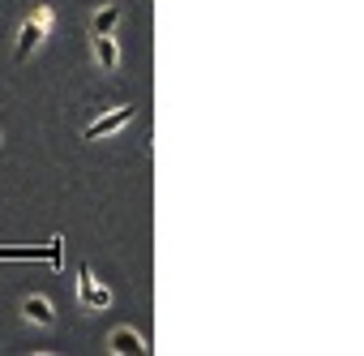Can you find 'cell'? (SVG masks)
Returning <instances> with one entry per match:
<instances>
[{"instance_id":"cell-1","label":"cell","mask_w":364,"mask_h":356,"mask_svg":"<svg viewBox=\"0 0 364 356\" xmlns=\"http://www.w3.org/2000/svg\"><path fill=\"white\" fill-rule=\"evenodd\" d=\"M48 26H52V9L48 5H39L26 22H22V31H18V48H14V56L18 61H26L39 43H43V35H48Z\"/></svg>"},{"instance_id":"cell-2","label":"cell","mask_w":364,"mask_h":356,"mask_svg":"<svg viewBox=\"0 0 364 356\" xmlns=\"http://www.w3.org/2000/svg\"><path fill=\"white\" fill-rule=\"evenodd\" d=\"M129 120H133V108H112V112H103L95 125H86L82 137H86V142H99V137H107V133H120Z\"/></svg>"},{"instance_id":"cell-3","label":"cell","mask_w":364,"mask_h":356,"mask_svg":"<svg viewBox=\"0 0 364 356\" xmlns=\"http://www.w3.org/2000/svg\"><path fill=\"white\" fill-rule=\"evenodd\" d=\"M77 300H82L86 309L112 305V292H107V288H95V271H90V266H77Z\"/></svg>"},{"instance_id":"cell-4","label":"cell","mask_w":364,"mask_h":356,"mask_svg":"<svg viewBox=\"0 0 364 356\" xmlns=\"http://www.w3.org/2000/svg\"><path fill=\"white\" fill-rule=\"evenodd\" d=\"M22 313H26L35 326H52V322H56V313H52V300H48V296H26V300H22Z\"/></svg>"},{"instance_id":"cell-5","label":"cell","mask_w":364,"mask_h":356,"mask_svg":"<svg viewBox=\"0 0 364 356\" xmlns=\"http://www.w3.org/2000/svg\"><path fill=\"white\" fill-rule=\"evenodd\" d=\"M95 61H99L107 73L120 65V48H116V39H112V35H95Z\"/></svg>"},{"instance_id":"cell-6","label":"cell","mask_w":364,"mask_h":356,"mask_svg":"<svg viewBox=\"0 0 364 356\" xmlns=\"http://www.w3.org/2000/svg\"><path fill=\"white\" fill-rule=\"evenodd\" d=\"M107 343H112V352H120V356H129V352H146V347H141V339H137L129 326H116Z\"/></svg>"},{"instance_id":"cell-7","label":"cell","mask_w":364,"mask_h":356,"mask_svg":"<svg viewBox=\"0 0 364 356\" xmlns=\"http://www.w3.org/2000/svg\"><path fill=\"white\" fill-rule=\"evenodd\" d=\"M116 22H120V5H103V9L90 18V31H95V35H112Z\"/></svg>"}]
</instances>
